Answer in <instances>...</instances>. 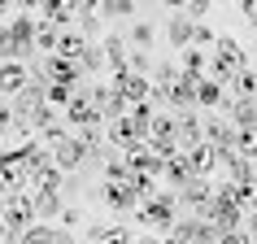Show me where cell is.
<instances>
[{"label": "cell", "instance_id": "e0dca14e", "mask_svg": "<svg viewBox=\"0 0 257 244\" xmlns=\"http://www.w3.org/2000/svg\"><path fill=\"white\" fill-rule=\"evenodd\" d=\"M122 162H126V170H131V175H144V179H162V162H157V157L149 153V144H140L136 153H126Z\"/></svg>", "mask_w": 257, "mask_h": 244}, {"label": "cell", "instance_id": "2e32d148", "mask_svg": "<svg viewBox=\"0 0 257 244\" xmlns=\"http://www.w3.org/2000/svg\"><path fill=\"white\" fill-rule=\"evenodd\" d=\"M100 53H105V70L109 74H126V35H105V44H100Z\"/></svg>", "mask_w": 257, "mask_h": 244}, {"label": "cell", "instance_id": "6da1fadb", "mask_svg": "<svg viewBox=\"0 0 257 244\" xmlns=\"http://www.w3.org/2000/svg\"><path fill=\"white\" fill-rule=\"evenodd\" d=\"M35 53V18L31 14H14L9 18V40L0 48V61H22L27 66V57Z\"/></svg>", "mask_w": 257, "mask_h": 244}, {"label": "cell", "instance_id": "d6a6232c", "mask_svg": "<svg viewBox=\"0 0 257 244\" xmlns=\"http://www.w3.org/2000/svg\"><path fill=\"white\" fill-rule=\"evenodd\" d=\"M214 40H218V31H214V27H205V22L192 31V48H201V53H205V44H214Z\"/></svg>", "mask_w": 257, "mask_h": 244}, {"label": "cell", "instance_id": "ba28073f", "mask_svg": "<svg viewBox=\"0 0 257 244\" xmlns=\"http://www.w3.org/2000/svg\"><path fill=\"white\" fill-rule=\"evenodd\" d=\"M183 162H188L192 179H209V175L218 170V153L201 140V144H188V149H183Z\"/></svg>", "mask_w": 257, "mask_h": 244}, {"label": "cell", "instance_id": "d590c367", "mask_svg": "<svg viewBox=\"0 0 257 244\" xmlns=\"http://www.w3.org/2000/svg\"><path fill=\"white\" fill-rule=\"evenodd\" d=\"M79 218H83L79 209H61V227H66V231H70V227H79Z\"/></svg>", "mask_w": 257, "mask_h": 244}, {"label": "cell", "instance_id": "60d3db41", "mask_svg": "<svg viewBox=\"0 0 257 244\" xmlns=\"http://www.w3.org/2000/svg\"><path fill=\"white\" fill-rule=\"evenodd\" d=\"M0 153H5V136H0Z\"/></svg>", "mask_w": 257, "mask_h": 244}, {"label": "cell", "instance_id": "f35d334b", "mask_svg": "<svg viewBox=\"0 0 257 244\" xmlns=\"http://www.w3.org/2000/svg\"><path fill=\"white\" fill-rule=\"evenodd\" d=\"M53 244H74V240H70V231H53Z\"/></svg>", "mask_w": 257, "mask_h": 244}, {"label": "cell", "instance_id": "4dcf8cb0", "mask_svg": "<svg viewBox=\"0 0 257 244\" xmlns=\"http://www.w3.org/2000/svg\"><path fill=\"white\" fill-rule=\"evenodd\" d=\"M74 140H79L83 153L92 157V153H100V140H105V131H100V127H83V131H74Z\"/></svg>", "mask_w": 257, "mask_h": 244}, {"label": "cell", "instance_id": "8d00e7d4", "mask_svg": "<svg viewBox=\"0 0 257 244\" xmlns=\"http://www.w3.org/2000/svg\"><path fill=\"white\" fill-rule=\"evenodd\" d=\"M240 14L248 18V22H253V27H257V0H244V5H240Z\"/></svg>", "mask_w": 257, "mask_h": 244}, {"label": "cell", "instance_id": "74e56055", "mask_svg": "<svg viewBox=\"0 0 257 244\" xmlns=\"http://www.w3.org/2000/svg\"><path fill=\"white\" fill-rule=\"evenodd\" d=\"M244 218H248V222H244V235H248V240H257V209H253V214H244Z\"/></svg>", "mask_w": 257, "mask_h": 244}, {"label": "cell", "instance_id": "9c48e42d", "mask_svg": "<svg viewBox=\"0 0 257 244\" xmlns=\"http://www.w3.org/2000/svg\"><path fill=\"white\" fill-rule=\"evenodd\" d=\"M40 109H44V83L31 74V83L14 96V118L18 122H31V113H40Z\"/></svg>", "mask_w": 257, "mask_h": 244}, {"label": "cell", "instance_id": "d4e9b609", "mask_svg": "<svg viewBox=\"0 0 257 244\" xmlns=\"http://www.w3.org/2000/svg\"><path fill=\"white\" fill-rule=\"evenodd\" d=\"M74 66H79V74H100V70H105V53H100V44L87 40V48L79 53V61H74Z\"/></svg>", "mask_w": 257, "mask_h": 244}, {"label": "cell", "instance_id": "ffe728a7", "mask_svg": "<svg viewBox=\"0 0 257 244\" xmlns=\"http://www.w3.org/2000/svg\"><path fill=\"white\" fill-rule=\"evenodd\" d=\"M192 31H196V22H188L183 14L166 18V44L170 48H192Z\"/></svg>", "mask_w": 257, "mask_h": 244}, {"label": "cell", "instance_id": "52a82bcc", "mask_svg": "<svg viewBox=\"0 0 257 244\" xmlns=\"http://www.w3.org/2000/svg\"><path fill=\"white\" fill-rule=\"evenodd\" d=\"M109 140H113V149H122V157H126V153H136L149 136H144V131H136V122L122 113V118H113V122H109Z\"/></svg>", "mask_w": 257, "mask_h": 244}, {"label": "cell", "instance_id": "603a6c76", "mask_svg": "<svg viewBox=\"0 0 257 244\" xmlns=\"http://www.w3.org/2000/svg\"><path fill=\"white\" fill-rule=\"evenodd\" d=\"M83 48H87V40H83V35H79L74 27L57 35V57H66V61H79V53H83Z\"/></svg>", "mask_w": 257, "mask_h": 244}, {"label": "cell", "instance_id": "ac0fdd59", "mask_svg": "<svg viewBox=\"0 0 257 244\" xmlns=\"http://www.w3.org/2000/svg\"><path fill=\"white\" fill-rule=\"evenodd\" d=\"M214 48H218V53H214V61H222V66H227L231 74L248 66V57H244V48H240L235 40H231V35H218V40H214Z\"/></svg>", "mask_w": 257, "mask_h": 244}, {"label": "cell", "instance_id": "484cf974", "mask_svg": "<svg viewBox=\"0 0 257 244\" xmlns=\"http://www.w3.org/2000/svg\"><path fill=\"white\" fill-rule=\"evenodd\" d=\"M31 205H35V218H53V214L66 209L61 205V192H31Z\"/></svg>", "mask_w": 257, "mask_h": 244}, {"label": "cell", "instance_id": "9a60e30c", "mask_svg": "<svg viewBox=\"0 0 257 244\" xmlns=\"http://www.w3.org/2000/svg\"><path fill=\"white\" fill-rule=\"evenodd\" d=\"M74 14H79V5H70V0H44L40 22H53L57 31H70L74 27Z\"/></svg>", "mask_w": 257, "mask_h": 244}, {"label": "cell", "instance_id": "8992f818", "mask_svg": "<svg viewBox=\"0 0 257 244\" xmlns=\"http://www.w3.org/2000/svg\"><path fill=\"white\" fill-rule=\"evenodd\" d=\"M66 113V122L74 127V131H83V127H100V113L92 109V100H87V87H74V96H70V105L61 109Z\"/></svg>", "mask_w": 257, "mask_h": 244}, {"label": "cell", "instance_id": "ab89813d", "mask_svg": "<svg viewBox=\"0 0 257 244\" xmlns=\"http://www.w3.org/2000/svg\"><path fill=\"white\" fill-rule=\"evenodd\" d=\"M0 240H14V235H9V227H5V218H0Z\"/></svg>", "mask_w": 257, "mask_h": 244}, {"label": "cell", "instance_id": "4316f807", "mask_svg": "<svg viewBox=\"0 0 257 244\" xmlns=\"http://www.w3.org/2000/svg\"><path fill=\"white\" fill-rule=\"evenodd\" d=\"M96 18L100 22H122V18H136V5L131 0H109V5H96Z\"/></svg>", "mask_w": 257, "mask_h": 244}, {"label": "cell", "instance_id": "cb8c5ba5", "mask_svg": "<svg viewBox=\"0 0 257 244\" xmlns=\"http://www.w3.org/2000/svg\"><path fill=\"white\" fill-rule=\"evenodd\" d=\"M126 40H131V53H149L153 44H157V27L153 22H131V35Z\"/></svg>", "mask_w": 257, "mask_h": 244}, {"label": "cell", "instance_id": "1f68e13d", "mask_svg": "<svg viewBox=\"0 0 257 244\" xmlns=\"http://www.w3.org/2000/svg\"><path fill=\"white\" fill-rule=\"evenodd\" d=\"M14 244H53V227H44V222H35V227H31L27 235H18Z\"/></svg>", "mask_w": 257, "mask_h": 244}, {"label": "cell", "instance_id": "836d02e7", "mask_svg": "<svg viewBox=\"0 0 257 244\" xmlns=\"http://www.w3.org/2000/svg\"><path fill=\"white\" fill-rule=\"evenodd\" d=\"M14 105H0V136H9V131H14Z\"/></svg>", "mask_w": 257, "mask_h": 244}, {"label": "cell", "instance_id": "7c38bea8", "mask_svg": "<svg viewBox=\"0 0 257 244\" xmlns=\"http://www.w3.org/2000/svg\"><path fill=\"white\" fill-rule=\"evenodd\" d=\"M31 74L35 70L22 66V61H0V96H18L31 83Z\"/></svg>", "mask_w": 257, "mask_h": 244}, {"label": "cell", "instance_id": "5bb4252c", "mask_svg": "<svg viewBox=\"0 0 257 244\" xmlns=\"http://www.w3.org/2000/svg\"><path fill=\"white\" fill-rule=\"evenodd\" d=\"M222 109H227V127H231V131H240V127H257V100H235V96H227Z\"/></svg>", "mask_w": 257, "mask_h": 244}, {"label": "cell", "instance_id": "30bf717a", "mask_svg": "<svg viewBox=\"0 0 257 244\" xmlns=\"http://www.w3.org/2000/svg\"><path fill=\"white\" fill-rule=\"evenodd\" d=\"M48 153H53V166L61 170V175H66V170H79V166L87 162V153H83V144L74 140V131H70V136L61 140V144H53Z\"/></svg>", "mask_w": 257, "mask_h": 244}, {"label": "cell", "instance_id": "4fadbf2b", "mask_svg": "<svg viewBox=\"0 0 257 244\" xmlns=\"http://www.w3.org/2000/svg\"><path fill=\"white\" fill-rule=\"evenodd\" d=\"M209 196H214V183H209V179H188V183L179 188V201L175 205H188L192 214H201L205 205H209Z\"/></svg>", "mask_w": 257, "mask_h": 244}, {"label": "cell", "instance_id": "f546056e", "mask_svg": "<svg viewBox=\"0 0 257 244\" xmlns=\"http://www.w3.org/2000/svg\"><path fill=\"white\" fill-rule=\"evenodd\" d=\"M92 244H131L126 227H92Z\"/></svg>", "mask_w": 257, "mask_h": 244}, {"label": "cell", "instance_id": "5b68a950", "mask_svg": "<svg viewBox=\"0 0 257 244\" xmlns=\"http://www.w3.org/2000/svg\"><path fill=\"white\" fill-rule=\"evenodd\" d=\"M35 79L40 83H61V87H79V66L53 53V57H44L40 66H35Z\"/></svg>", "mask_w": 257, "mask_h": 244}, {"label": "cell", "instance_id": "8fae6325", "mask_svg": "<svg viewBox=\"0 0 257 244\" xmlns=\"http://www.w3.org/2000/svg\"><path fill=\"white\" fill-rule=\"evenodd\" d=\"M100 201L109 205V209H118V214H136L140 201H136V192H131V183H100Z\"/></svg>", "mask_w": 257, "mask_h": 244}, {"label": "cell", "instance_id": "3957f363", "mask_svg": "<svg viewBox=\"0 0 257 244\" xmlns=\"http://www.w3.org/2000/svg\"><path fill=\"white\" fill-rule=\"evenodd\" d=\"M0 218H5V227H9V235H27L31 227H35V205H31L27 192H14L9 201H5V209H0Z\"/></svg>", "mask_w": 257, "mask_h": 244}, {"label": "cell", "instance_id": "277c9868", "mask_svg": "<svg viewBox=\"0 0 257 244\" xmlns=\"http://www.w3.org/2000/svg\"><path fill=\"white\" fill-rule=\"evenodd\" d=\"M109 92H118L126 105H149L153 100V79H140V74H109Z\"/></svg>", "mask_w": 257, "mask_h": 244}, {"label": "cell", "instance_id": "d6986e66", "mask_svg": "<svg viewBox=\"0 0 257 244\" xmlns=\"http://www.w3.org/2000/svg\"><path fill=\"white\" fill-rule=\"evenodd\" d=\"M227 96H235V100H257V66L235 70L231 83H227Z\"/></svg>", "mask_w": 257, "mask_h": 244}, {"label": "cell", "instance_id": "f1b7e54d", "mask_svg": "<svg viewBox=\"0 0 257 244\" xmlns=\"http://www.w3.org/2000/svg\"><path fill=\"white\" fill-rule=\"evenodd\" d=\"M162 175L170 179V183H175V188H183V183H188V179H192L188 162H183V149H179L175 157H170V162H162Z\"/></svg>", "mask_w": 257, "mask_h": 244}, {"label": "cell", "instance_id": "e575fe53", "mask_svg": "<svg viewBox=\"0 0 257 244\" xmlns=\"http://www.w3.org/2000/svg\"><path fill=\"white\" fill-rule=\"evenodd\" d=\"M218 244H253V240H248V235H244V227H240V231H222V235H218Z\"/></svg>", "mask_w": 257, "mask_h": 244}, {"label": "cell", "instance_id": "83f0119b", "mask_svg": "<svg viewBox=\"0 0 257 244\" xmlns=\"http://www.w3.org/2000/svg\"><path fill=\"white\" fill-rule=\"evenodd\" d=\"M57 35H61V31H57L53 22H40V18H35V48H40L44 57L57 53Z\"/></svg>", "mask_w": 257, "mask_h": 244}, {"label": "cell", "instance_id": "7a4b0ae2", "mask_svg": "<svg viewBox=\"0 0 257 244\" xmlns=\"http://www.w3.org/2000/svg\"><path fill=\"white\" fill-rule=\"evenodd\" d=\"M136 218H140L149 231H166V235H170V227H175V218H179V205H175L170 192H157L153 201H144V205L136 209Z\"/></svg>", "mask_w": 257, "mask_h": 244}, {"label": "cell", "instance_id": "44dd1931", "mask_svg": "<svg viewBox=\"0 0 257 244\" xmlns=\"http://www.w3.org/2000/svg\"><path fill=\"white\" fill-rule=\"evenodd\" d=\"M222 100H227V87L214 79H196V105L201 109H222Z\"/></svg>", "mask_w": 257, "mask_h": 244}, {"label": "cell", "instance_id": "7402d4cb", "mask_svg": "<svg viewBox=\"0 0 257 244\" xmlns=\"http://www.w3.org/2000/svg\"><path fill=\"white\" fill-rule=\"evenodd\" d=\"M205 66H209V57L201 48H183L179 57V74H188V79H205Z\"/></svg>", "mask_w": 257, "mask_h": 244}]
</instances>
